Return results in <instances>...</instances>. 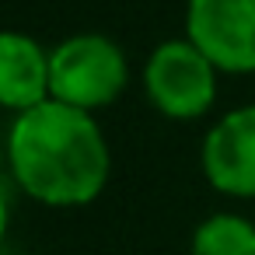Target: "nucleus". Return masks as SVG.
<instances>
[{"instance_id": "4", "label": "nucleus", "mask_w": 255, "mask_h": 255, "mask_svg": "<svg viewBox=\"0 0 255 255\" xmlns=\"http://www.w3.org/2000/svg\"><path fill=\"white\" fill-rule=\"evenodd\" d=\"M185 35L220 74H255V0H185Z\"/></svg>"}, {"instance_id": "5", "label": "nucleus", "mask_w": 255, "mask_h": 255, "mask_svg": "<svg viewBox=\"0 0 255 255\" xmlns=\"http://www.w3.org/2000/svg\"><path fill=\"white\" fill-rule=\"evenodd\" d=\"M199 168L220 196L255 199V102L227 109L206 129Z\"/></svg>"}, {"instance_id": "2", "label": "nucleus", "mask_w": 255, "mask_h": 255, "mask_svg": "<svg viewBox=\"0 0 255 255\" xmlns=\"http://www.w3.org/2000/svg\"><path fill=\"white\" fill-rule=\"evenodd\" d=\"M53 102L81 112L116 105L129 88V60L123 46L102 32H74L49 49Z\"/></svg>"}, {"instance_id": "1", "label": "nucleus", "mask_w": 255, "mask_h": 255, "mask_svg": "<svg viewBox=\"0 0 255 255\" xmlns=\"http://www.w3.org/2000/svg\"><path fill=\"white\" fill-rule=\"evenodd\" d=\"M7 171L28 199L53 210H77L105 192L112 178V147L95 112L49 98L11 116Z\"/></svg>"}, {"instance_id": "6", "label": "nucleus", "mask_w": 255, "mask_h": 255, "mask_svg": "<svg viewBox=\"0 0 255 255\" xmlns=\"http://www.w3.org/2000/svg\"><path fill=\"white\" fill-rule=\"evenodd\" d=\"M53 98L49 49L25 32H4L0 39V105L11 116L28 112Z\"/></svg>"}, {"instance_id": "7", "label": "nucleus", "mask_w": 255, "mask_h": 255, "mask_svg": "<svg viewBox=\"0 0 255 255\" xmlns=\"http://www.w3.org/2000/svg\"><path fill=\"white\" fill-rule=\"evenodd\" d=\"M189 255H255V224L231 210L210 213L196 224Z\"/></svg>"}, {"instance_id": "3", "label": "nucleus", "mask_w": 255, "mask_h": 255, "mask_svg": "<svg viewBox=\"0 0 255 255\" xmlns=\"http://www.w3.org/2000/svg\"><path fill=\"white\" fill-rule=\"evenodd\" d=\"M220 70L189 39H164L143 63V95L157 116L171 123H196L217 105Z\"/></svg>"}]
</instances>
